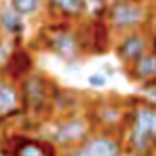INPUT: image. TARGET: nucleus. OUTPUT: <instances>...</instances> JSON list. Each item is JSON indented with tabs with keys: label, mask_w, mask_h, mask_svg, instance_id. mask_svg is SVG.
<instances>
[{
	"label": "nucleus",
	"mask_w": 156,
	"mask_h": 156,
	"mask_svg": "<svg viewBox=\"0 0 156 156\" xmlns=\"http://www.w3.org/2000/svg\"><path fill=\"white\" fill-rule=\"evenodd\" d=\"M121 140L132 156H156V107L143 98H130Z\"/></svg>",
	"instance_id": "nucleus-1"
},
{
	"label": "nucleus",
	"mask_w": 156,
	"mask_h": 156,
	"mask_svg": "<svg viewBox=\"0 0 156 156\" xmlns=\"http://www.w3.org/2000/svg\"><path fill=\"white\" fill-rule=\"evenodd\" d=\"M152 19H154V13L151 6L134 4V2H129V0H110L107 17H105L107 24L110 26L116 37L130 31H140V30L149 31Z\"/></svg>",
	"instance_id": "nucleus-2"
},
{
	"label": "nucleus",
	"mask_w": 156,
	"mask_h": 156,
	"mask_svg": "<svg viewBox=\"0 0 156 156\" xmlns=\"http://www.w3.org/2000/svg\"><path fill=\"white\" fill-rule=\"evenodd\" d=\"M44 42H46V48L51 53H55L59 59H62L66 62L79 59L81 53H83L77 31H73L68 24L50 26L48 31L44 33Z\"/></svg>",
	"instance_id": "nucleus-3"
},
{
	"label": "nucleus",
	"mask_w": 156,
	"mask_h": 156,
	"mask_svg": "<svg viewBox=\"0 0 156 156\" xmlns=\"http://www.w3.org/2000/svg\"><path fill=\"white\" fill-rule=\"evenodd\" d=\"M90 121L81 116H68L64 118L51 132V141L57 147H64L73 151L75 147L83 145L92 134H90Z\"/></svg>",
	"instance_id": "nucleus-4"
},
{
	"label": "nucleus",
	"mask_w": 156,
	"mask_h": 156,
	"mask_svg": "<svg viewBox=\"0 0 156 156\" xmlns=\"http://www.w3.org/2000/svg\"><path fill=\"white\" fill-rule=\"evenodd\" d=\"M112 35L114 33H112V30L105 19H92L77 31V37H79V42H81V50L88 51L92 55L107 53L112 46Z\"/></svg>",
	"instance_id": "nucleus-5"
},
{
	"label": "nucleus",
	"mask_w": 156,
	"mask_h": 156,
	"mask_svg": "<svg viewBox=\"0 0 156 156\" xmlns=\"http://www.w3.org/2000/svg\"><path fill=\"white\" fill-rule=\"evenodd\" d=\"M147 51H151V33L147 30L119 35L114 42V53L123 66H130Z\"/></svg>",
	"instance_id": "nucleus-6"
},
{
	"label": "nucleus",
	"mask_w": 156,
	"mask_h": 156,
	"mask_svg": "<svg viewBox=\"0 0 156 156\" xmlns=\"http://www.w3.org/2000/svg\"><path fill=\"white\" fill-rule=\"evenodd\" d=\"M50 85L42 75H28L20 83V101L31 114H41L50 103Z\"/></svg>",
	"instance_id": "nucleus-7"
},
{
	"label": "nucleus",
	"mask_w": 156,
	"mask_h": 156,
	"mask_svg": "<svg viewBox=\"0 0 156 156\" xmlns=\"http://www.w3.org/2000/svg\"><path fill=\"white\" fill-rule=\"evenodd\" d=\"M125 151L123 140L118 134L98 132L92 134L83 145L70 151V156H119Z\"/></svg>",
	"instance_id": "nucleus-8"
},
{
	"label": "nucleus",
	"mask_w": 156,
	"mask_h": 156,
	"mask_svg": "<svg viewBox=\"0 0 156 156\" xmlns=\"http://www.w3.org/2000/svg\"><path fill=\"white\" fill-rule=\"evenodd\" d=\"M125 75L130 83H136L138 87L154 81L156 79V53L147 51L136 62H132L130 66H125Z\"/></svg>",
	"instance_id": "nucleus-9"
},
{
	"label": "nucleus",
	"mask_w": 156,
	"mask_h": 156,
	"mask_svg": "<svg viewBox=\"0 0 156 156\" xmlns=\"http://www.w3.org/2000/svg\"><path fill=\"white\" fill-rule=\"evenodd\" d=\"M46 6L61 19H79L90 11L88 0H46Z\"/></svg>",
	"instance_id": "nucleus-10"
},
{
	"label": "nucleus",
	"mask_w": 156,
	"mask_h": 156,
	"mask_svg": "<svg viewBox=\"0 0 156 156\" xmlns=\"http://www.w3.org/2000/svg\"><path fill=\"white\" fill-rule=\"evenodd\" d=\"M13 156H59V154H57V145L51 140L22 138L20 143L15 147Z\"/></svg>",
	"instance_id": "nucleus-11"
},
{
	"label": "nucleus",
	"mask_w": 156,
	"mask_h": 156,
	"mask_svg": "<svg viewBox=\"0 0 156 156\" xmlns=\"http://www.w3.org/2000/svg\"><path fill=\"white\" fill-rule=\"evenodd\" d=\"M31 55L28 50H15L8 61V75L13 81H24L31 70Z\"/></svg>",
	"instance_id": "nucleus-12"
},
{
	"label": "nucleus",
	"mask_w": 156,
	"mask_h": 156,
	"mask_svg": "<svg viewBox=\"0 0 156 156\" xmlns=\"http://www.w3.org/2000/svg\"><path fill=\"white\" fill-rule=\"evenodd\" d=\"M0 24L4 26L6 31H9L11 35H20L24 31V20L22 17L13 9V8H4L0 11Z\"/></svg>",
	"instance_id": "nucleus-13"
},
{
	"label": "nucleus",
	"mask_w": 156,
	"mask_h": 156,
	"mask_svg": "<svg viewBox=\"0 0 156 156\" xmlns=\"http://www.w3.org/2000/svg\"><path fill=\"white\" fill-rule=\"evenodd\" d=\"M19 103V92L13 85L0 83V114H9L17 108Z\"/></svg>",
	"instance_id": "nucleus-14"
},
{
	"label": "nucleus",
	"mask_w": 156,
	"mask_h": 156,
	"mask_svg": "<svg viewBox=\"0 0 156 156\" xmlns=\"http://www.w3.org/2000/svg\"><path fill=\"white\" fill-rule=\"evenodd\" d=\"M11 8L20 17H30L41 9V0H11Z\"/></svg>",
	"instance_id": "nucleus-15"
},
{
	"label": "nucleus",
	"mask_w": 156,
	"mask_h": 156,
	"mask_svg": "<svg viewBox=\"0 0 156 156\" xmlns=\"http://www.w3.org/2000/svg\"><path fill=\"white\" fill-rule=\"evenodd\" d=\"M140 92L143 94L141 98H143L147 103H151V105L156 107V79L151 81V83H147V85H141V87H140Z\"/></svg>",
	"instance_id": "nucleus-16"
},
{
	"label": "nucleus",
	"mask_w": 156,
	"mask_h": 156,
	"mask_svg": "<svg viewBox=\"0 0 156 156\" xmlns=\"http://www.w3.org/2000/svg\"><path fill=\"white\" fill-rule=\"evenodd\" d=\"M87 81H88V87H92V88H105L108 83L105 73H92V75H88Z\"/></svg>",
	"instance_id": "nucleus-17"
},
{
	"label": "nucleus",
	"mask_w": 156,
	"mask_h": 156,
	"mask_svg": "<svg viewBox=\"0 0 156 156\" xmlns=\"http://www.w3.org/2000/svg\"><path fill=\"white\" fill-rule=\"evenodd\" d=\"M151 51L156 53V31L151 33Z\"/></svg>",
	"instance_id": "nucleus-18"
},
{
	"label": "nucleus",
	"mask_w": 156,
	"mask_h": 156,
	"mask_svg": "<svg viewBox=\"0 0 156 156\" xmlns=\"http://www.w3.org/2000/svg\"><path fill=\"white\" fill-rule=\"evenodd\" d=\"M105 73L107 75H114L116 73V70L112 68V64H105Z\"/></svg>",
	"instance_id": "nucleus-19"
},
{
	"label": "nucleus",
	"mask_w": 156,
	"mask_h": 156,
	"mask_svg": "<svg viewBox=\"0 0 156 156\" xmlns=\"http://www.w3.org/2000/svg\"><path fill=\"white\" fill-rule=\"evenodd\" d=\"M129 2H134V4H141V6H149L151 0H129Z\"/></svg>",
	"instance_id": "nucleus-20"
},
{
	"label": "nucleus",
	"mask_w": 156,
	"mask_h": 156,
	"mask_svg": "<svg viewBox=\"0 0 156 156\" xmlns=\"http://www.w3.org/2000/svg\"><path fill=\"white\" fill-rule=\"evenodd\" d=\"M149 6H151V9H152V13L156 15V0H151V4H149Z\"/></svg>",
	"instance_id": "nucleus-21"
},
{
	"label": "nucleus",
	"mask_w": 156,
	"mask_h": 156,
	"mask_svg": "<svg viewBox=\"0 0 156 156\" xmlns=\"http://www.w3.org/2000/svg\"><path fill=\"white\" fill-rule=\"evenodd\" d=\"M119 156H132V154H130V152H127V151H123V152H121Z\"/></svg>",
	"instance_id": "nucleus-22"
}]
</instances>
